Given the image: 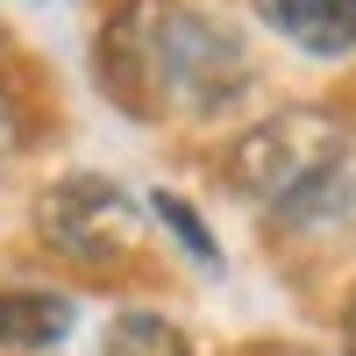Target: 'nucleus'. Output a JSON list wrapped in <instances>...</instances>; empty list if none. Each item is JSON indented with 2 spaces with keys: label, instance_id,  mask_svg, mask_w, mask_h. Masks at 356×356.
Segmentation results:
<instances>
[{
  "label": "nucleus",
  "instance_id": "obj_3",
  "mask_svg": "<svg viewBox=\"0 0 356 356\" xmlns=\"http://www.w3.org/2000/svg\"><path fill=\"white\" fill-rule=\"evenodd\" d=\"M29 221H36V243L57 264H72L86 278H107V271L136 264L143 235H150V207L100 171H72V178H50L36 193Z\"/></svg>",
  "mask_w": 356,
  "mask_h": 356
},
{
  "label": "nucleus",
  "instance_id": "obj_7",
  "mask_svg": "<svg viewBox=\"0 0 356 356\" xmlns=\"http://www.w3.org/2000/svg\"><path fill=\"white\" fill-rule=\"evenodd\" d=\"M150 221H164V228L178 235V250H186L200 271H214V264H221V250H214V235H207V221H200L178 193H150Z\"/></svg>",
  "mask_w": 356,
  "mask_h": 356
},
{
  "label": "nucleus",
  "instance_id": "obj_2",
  "mask_svg": "<svg viewBox=\"0 0 356 356\" xmlns=\"http://www.w3.org/2000/svg\"><path fill=\"white\" fill-rule=\"evenodd\" d=\"M342 150H349L342 114L300 100V107H271L250 129H235L228 150H221V178L250 207H292V200H307L335 178Z\"/></svg>",
  "mask_w": 356,
  "mask_h": 356
},
{
  "label": "nucleus",
  "instance_id": "obj_8",
  "mask_svg": "<svg viewBox=\"0 0 356 356\" xmlns=\"http://www.w3.org/2000/svg\"><path fill=\"white\" fill-rule=\"evenodd\" d=\"M342 342H349V349H356V300H349V307H342Z\"/></svg>",
  "mask_w": 356,
  "mask_h": 356
},
{
  "label": "nucleus",
  "instance_id": "obj_1",
  "mask_svg": "<svg viewBox=\"0 0 356 356\" xmlns=\"http://www.w3.org/2000/svg\"><path fill=\"white\" fill-rule=\"evenodd\" d=\"M93 65L107 100L136 122H221L257 93L250 43L186 0H122L93 43Z\"/></svg>",
  "mask_w": 356,
  "mask_h": 356
},
{
  "label": "nucleus",
  "instance_id": "obj_6",
  "mask_svg": "<svg viewBox=\"0 0 356 356\" xmlns=\"http://www.w3.org/2000/svg\"><path fill=\"white\" fill-rule=\"evenodd\" d=\"M100 356H193V342L178 321H164L150 307H122L100 335Z\"/></svg>",
  "mask_w": 356,
  "mask_h": 356
},
{
  "label": "nucleus",
  "instance_id": "obj_5",
  "mask_svg": "<svg viewBox=\"0 0 356 356\" xmlns=\"http://www.w3.org/2000/svg\"><path fill=\"white\" fill-rule=\"evenodd\" d=\"M285 43L307 57H349L356 50V0H250Z\"/></svg>",
  "mask_w": 356,
  "mask_h": 356
},
{
  "label": "nucleus",
  "instance_id": "obj_4",
  "mask_svg": "<svg viewBox=\"0 0 356 356\" xmlns=\"http://www.w3.org/2000/svg\"><path fill=\"white\" fill-rule=\"evenodd\" d=\"M72 321H79V307L65 292H50V285H0V349L43 356V349H57L72 335Z\"/></svg>",
  "mask_w": 356,
  "mask_h": 356
}]
</instances>
